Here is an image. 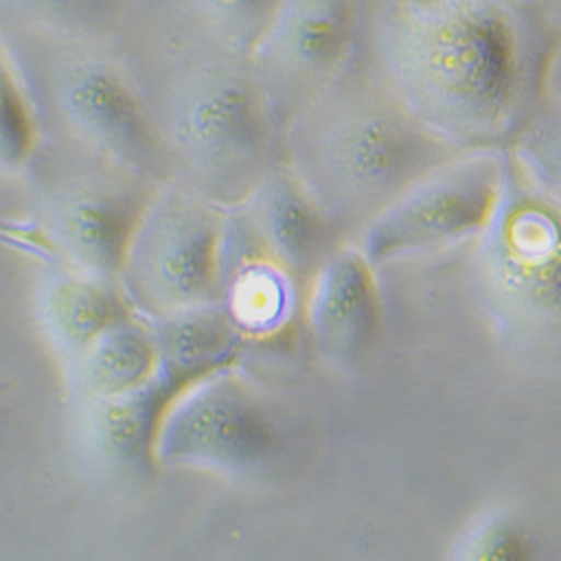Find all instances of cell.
Instances as JSON below:
<instances>
[{"instance_id":"1","label":"cell","mask_w":561,"mask_h":561,"mask_svg":"<svg viewBox=\"0 0 561 561\" xmlns=\"http://www.w3.org/2000/svg\"><path fill=\"white\" fill-rule=\"evenodd\" d=\"M559 45L537 0H362L357 55L458 153L517 147Z\"/></svg>"},{"instance_id":"2","label":"cell","mask_w":561,"mask_h":561,"mask_svg":"<svg viewBox=\"0 0 561 561\" xmlns=\"http://www.w3.org/2000/svg\"><path fill=\"white\" fill-rule=\"evenodd\" d=\"M113 43L175 180L231 209L284 162L248 50L169 0H133Z\"/></svg>"},{"instance_id":"3","label":"cell","mask_w":561,"mask_h":561,"mask_svg":"<svg viewBox=\"0 0 561 561\" xmlns=\"http://www.w3.org/2000/svg\"><path fill=\"white\" fill-rule=\"evenodd\" d=\"M284 164L346 243L402 192L458 156L420 126L359 55L280 135Z\"/></svg>"},{"instance_id":"4","label":"cell","mask_w":561,"mask_h":561,"mask_svg":"<svg viewBox=\"0 0 561 561\" xmlns=\"http://www.w3.org/2000/svg\"><path fill=\"white\" fill-rule=\"evenodd\" d=\"M0 59L21 79L41 137L108 156L160 184L175 180L113 41L8 27L0 30Z\"/></svg>"},{"instance_id":"5","label":"cell","mask_w":561,"mask_h":561,"mask_svg":"<svg viewBox=\"0 0 561 561\" xmlns=\"http://www.w3.org/2000/svg\"><path fill=\"white\" fill-rule=\"evenodd\" d=\"M3 186L16 192L53 259L117 280L160 182L108 156L41 137L25 167Z\"/></svg>"},{"instance_id":"6","label":"cell","mask_w":561,"mask_h":561,"mask_svg":"<svg viewBox=\"0 0 561 561\" xmlns=\"http://www.w3.org/2000/svg\"><path fill=\"white\" fill-rule=\"evenodd\" d=\"M470 293L510 346H561V203L530 182L510 153L501 201L472 241Z\"/></svg>"},{"instance_id":"7","label":"cell","mask_w":561,"mask_h":561,"mask_svg":"<svg viewBox=\"0 0 561 561\" xmlns=\"http://www.w3.org/2000/svg\"><path fill=\"white\" fill-rule=\"evenodd\" d=\"M227 209L190 184H160L137 222L119 272L135 314L147 321L220 304Z\"/></svg>"},{"instance_id":"8","label":"cell","mask_w":561,"mask_h":561,"mask_svg":"<svg viewBox=\"0 0 561 561\" xmlns=\"http://www.w3.org/2000/svg\"><path fill=\"white\" fill-rule=\"evenodd\" d=\"M510 151H467L417 178L351 241L378 272L479 239L507 175Z\"/></svg>"},{"instance_id":"9","label":"cell","mask_w":561,"mask_h":561,"mask_svg":"<svg viewBox=\"0 0 561 561\" xmlns=\"http://www.w3.org/2000/svg\"><path fill=\"white\" fill-rule=\"evenodd\" d=\"M362 0H280L250 59L284 135L288 122L353 64Z\"/></svg>"},{"instance_id":"10","label":"cell","mask_w":561,"mask_h":561,"mask_svg":"<svg viewBox=\"0 0 561 561\" xmlns=\"http://www.w3.org/2000/svg\"><path fill=\"white\" fill-rule=\"evenodd\" d=\"M276 449V417L227 366L173 400L160 425L156 460L237 477L265 470Z\"/></svg>"},{"instance_id":"11","label":"cell","mask_w":561,"mask_h":561,"mask_svg":"<svg viewBox=\"0 0 561 561\" xmlns=\"http://www.w3.org/2000/svg\"><path fill=\"white\" fill-rule=\"evenodd\" d=\"M304 319L317 353L340 368H357L376 353L385 304L378 270L355 243H342L312 274Z\"/></svg>"},{"instance_id":"12","label":"cell","mask_w":561,"mask_h":561,"mask_svg":"<svg viewBox=\"0 0 561 561\" xmlns=\"http://www.w3.org/2000/svg\"><path fill=\"white\" fill-rule=\"evenodd\" d=\"M233 209L241 214L259 245L284 265L304 290L321 263L346 243L284 162Z\"/></svg>"},{"instance_id":"13","label":"cell","mask_w":561,"mask_h":561,"mask_svg":"<svg viewBox=\"0 0 561 561\" xmlns=\"http://www.w3.org/2000/svg\"><path fill=\"white\" fill-rule=\"evenodd\" d=\"M304 286L252 237L237 209H227L220 256V304L245 337L286 329Z\"/></svg>"},{"instance_id":"14","label":"cell","mask_w":561,"mask_h":561,"mask_svg":"<svg viewBox=\"0 0 561 561\" xmlns=\"http://www.w3.org/2000/svg\"><path fill=\"white\" fill-rule=\"evenodd\" d=\"M32 310L45 342L70 366L115 323L135 314L119 280L57 259L36 278Z\"/></svg>"},{"instance_id":"15","label":"cell","mask_w":561,"mask_h":561,"mask_svg":"<svg viewBox=\"0 0 561 561\" xmlns=\"http://www.w3.org/2000/svg\"><path fill=\"white\" fill-rule=\"evenodd\" d=\"M158 344V373L180 391L231 366L248 340L222 304L149 321Z\"/></svg>"},{"instance_id":"16","label":"cell","mask_w":561,"mask_h":561,"mask_svg":"<svg viewBox=\"0 0 561 561\" xmlns=\"http://www.w3.org/2000/svg\"><path fill=\"white\" fill-rule=\"evenodd\" d=\"M180 393L156 370V376L137 391L100 402L95 411V440L102 454L124 470L153 472L160 425Z\"/></svg>"},{"instance_id":"17","label":"cell","mask_w":561,"mask_h":561,"mask_svg":"<svg viewBox=\"0 0 561 561\" xmlns=\"http://www.w3.org/2000/svg\"><path fill=\"white\" fill-rule=\"evenodd\" d=\"M158 370V344L151 323L133 314L88 346L72 364L81 391L98 402L145 387Z\"/></svg>"},{"instance_id":"18","label":"cell","mask_w":561,"mask_h":561,"mask_svg":"<svg viewBox=\"0 0 561 561\" xmlns=\"http://www.w3.org/2000/svg\"><path fill=\"white\" fill-rule=\"evenodd\" d=\"M133 0H0V30L36 27L113 41Z\"/></svg>"},{"instance_id":"19","label":"cell","mask_w":561,"mask_h":561,"mask_svg":"<svg viewBox=\"0 0 561 561\" xmlns=\"http://www.w3.org/2000/svg\"><path fill=\"white\" fill-rule=\"evenodd\" d=\"M447 561H537L530 526L512 507L481 510L454 539Z\"/></svg>"},{"instance_id":"20","label":"cell","mask_w":561,"mask_h":561,"mask_svg":"<svg viewBox=\"0 0 561 561\" xmlns=\"http://www.w3.org/2000/svg\"><path fill=\"white\" fill-rule=\"evenodd\" d=\"M0 85H3V130H0V178L16 175L41 142V126L27 92L12 70L0 59Z\"/></svg>"},{"instance_id":"21","label":"cell","mask_w":561,"mask_h":561,"mask_svg":"<svg viewBox=\"0 0 561 561\" xmlns=\"http://www.w3.org/2000/svg\"><path fill=\"white\" fill-rule=\"evenodd\" d=\"M169 3L250 53L280 0H169Z\"/></svg>"},{"instance_id":"22","label":"cell","mask_w":561,"mask_h":561,"mask_svg":"<svg viewBox=\"0 0 561 561\" xmlns=\"http://www.w3.org/2000/svg\"><path fill=\"white\" fill-rule=\"evenodd\" d=\"M522 173L548 194L561 192V104H548L512 151Z\"/></svg>"},{"instance_id":"23","label":"cell","mask_w":561,"mask_h":561,"mask_svg":"<svg viewBox=\"0 0 561 561\" xmlns=\"http://www.w3.org/2000/svg\"><path fill=\"white\" fill-rule=\"evenodd\" d=\"M537 3H539V10H541L543 19L548 21L552 32L561 41V0H537Z\"/></svg>"}]
</instances>
